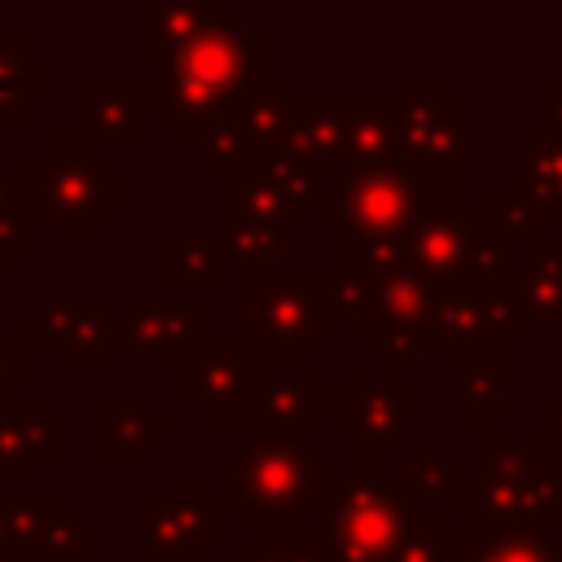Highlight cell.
<instances>
[{
    "instance_id": "obj_1",
    "label": "cell",
    "mask_w": 562,
    "mask_h": 562,
    "mask_svg": "<svg viewBox=\"0 0 562 562\" xmlns=\"http://www.w3.org/2000/svg\"><path fill=\"white\" fill-rule=\"evenodd\" d=\"M259 79H268V44L224 18L202 35H193L171 61H162V75L154 79V97L167 119L193 132L215 114H224Z\"/></svg>"
},
{
    "instance_id": "obj_2",
    "label": "cell",
    "mask_w": 562,
    "mask_h": 562,
    "mask_svg": "<svg viewBox=\"0 0 562 562\" xmlns=\"http://www.w3.org/2000/svg\"><path fill=\"white\" fill-rule=\"evenodd\" d=\"M426 193L404 167H347L342 176V272L408 268Z\"/></svg>"
},
{
    "instance_id": "obj_3",
    "label": "cell",
    "mask_w": 562,
    "mask_h": 562,
    "mask_svg": "<svg viewBox=\"0 0 562 562\" xmlns=\"http://www.w3.org/2000/svg\"><path fill=\"white\" fill-rule=\"evenodd\" d=\"M329 487V470L321 457H312L303 443L268 439L259 435L224 465V496L255 522L285 518L299 522L312 501H321Z\"/></svg>"
},
{
    "instance_id": "obj_4",
    "label": "cell",
    "mask_w": 562,
    "mask_h": 562,
    "mask_svg": "<svg viewBox=\"0 0 562 562\" xmlns=\"http://www.w3.org/2000/svg\"><path fill=\"white\" fill-rule=\"evenodd\" d=\"M22 184L31 193L35 220H53L70 241H79L83 228L97 224L110 202L127 198V184L110 176V167L92 158L83 140L70 136L44 140V149L22 162Z\"/></svg>"
},
{
    "instance_id": "obj_5",
    "label": "cell",
    "mask_w": 562,
    "mask_h": 562,
    "mask_svg": "<svg viewBox=\"0 0 562 562\" xmlns=\"http://www.w3.org/2000/svg\"><path fill=\"white\" fill-rule=\"evenodd\" d=\"M325 501H329V514H325L321 544L329 562H395V544L408 522L395 479L386 483L329 479Z\"/></svg>"
},
{
    "instance_id": "obj_6",
    "label": "cell",
    "mask_w": 562,
    "mask_h": 562,
    "mask_svg": "<svg viewBox=\"0 0 562 562\" xmlns=\"http://www.w3.org/2000/svg\"><path fill=\"white\" fill-rule=\"evenodd\" d=\"M329 312H325V281L294 277L277 281L263 272L246 277L241 290V329L246 342L263 347V360H299L312 342L325 338Z\"/></svg>"
},
{
    "instance_id": "obj_7",
    "label": "cell",
    "mask_w": 562,
    "mask_h": 562,
    "mask_svg": "<svg viewBox=\"0 0 562 562\" xmlns=\"http://www.w3.org/2000/svg\"><path fill=\"white\" fill-rule=\"evenodd\" d=\"M400 162L417 184L422 180H461L465 176V101L448 97L443 79H408L400 97Z\"/></svg>"
},
{
    "instance_id": "obj_8",
    "label": "cell",
    "mask_w": 562,
    "mask_h": 562,
    "mask_svg": "<svg viewBox=\"0 0 562 562\" xmlns=\"http://www.w3.org/2000/svg\"><path fill=\"white\" fill-rule=\"evenodd\" d=\"M263 356H250L241 338H206L184 356V400H193L211 422L259 417Z\"/></svg>"
},
{
    "instance_id": "obj_9",
    "label": "cell",
    "mask_w": 562,
    "mask_h": 562,
    "mask_svg": "<svg viewBox=\"0 0 562 562\" xmlns=\"http://www.w3.org/2000/svg\"><path fill=\"white\" fill-rule=\"evenodd\" d=\"M443 285L426 281L413 268H391L373 277V294L360 312V334L382 342L386 360H413L422 342H430V321Z\"/></svg>"
},
{
    "instance_id": "obj_10",
    "label": "cell",
    "mask_w": 562,
    "mask_h": 562,
    "mask_svg": "<svg viewBox=\"0 0 562 562\" xmlns=\"http://www.w3.org/2000/svg\"><path fill=\"white\" fill-rule=\"evenodd\" d=\"M220 536H224V501L211 496L202 479H189L176 496H149L140 509V553L149 562L202 558V549Z\"/></svg>"
},
{
    "instance_id": "obj_11",
    "label": "cell",
    "mask_w": 562,
    "mask_h": 562,
    "mask_svg": "<svg viewBox=\"0 0 562 562\" xmlns=\"http://www.w3.org/2000/svg\"><path fill=\"white\" fill-rule=\"evenodd\" d=\"M487 237L479 215H465L461 198H426L422 220L413 228V246H408V268L422 272L435 285H461L465 259L474 250V241Z\"/></svg>"
},
{
    "instance_id": "obj_12",
    "label": "cell",
    "mask_w": 562,
    "mask_h": 562,
    "mask_svg": "<svg viewBox=\"0 0 562 562\" xmlns=\"http://www.w3.org/2000/svg\"><path fill=\"white\" fill-rule=\"evenodd\" d=\"M123 351L132 356H189L193 342H206V303H162V299H127L123 316L114 321V334Z\"/></svg>"
},
{
    "instance_id": "obj_13",
    "label": "cell",
    "mask_w": 562,
    "mask_h": 562,
    "mask_svg": "<svg viewBox=\"0 0 562 562\" xmlns=\"http://www.w3.org/2000/svg\"><path fill=\"white\" fill-rule=\"evenodd\" d=\"M483 479L509 483L522 501L536 527H549L562 518V474L549 461L540 439L509 443V439H487L483 443Z\"/></svg>"
},
{
    "instance_id": "obj_14",
    "label": "cell",
    "mask_w": 562,
    "mask_h": 562,
    "mask_svg": "<svg viewBox=\"0 0 562 562\" xmlns=\"http://www.w3.org/2000/svg\"><path fill=\"white\" fill-rule=\"evenodd\" d=\"M114 321L105 316L101 299H53L40 316L22 325V342H53L70 360H101L110 347Z\"/></svg>"
},
{
    "instance_id": "obj_15",
    "label": "cell",
    "mask_w": 562,
    "mask_h": 562,
    "mask_svg": "<svg viewBox=\"0 0 562 562\" xmlns=\"http://www.w3.org/2000/svg\"><path fill=\"white\" fill-rule=\"evenodd\" d=\"M404 417H408V391L400 378H386V382L347 378L342 382V435L347 439L386 448L404 439Z\"/></svg>"
},
{
    "instance_id": "obj_16",
    "label": "cell",
    "mask_w": 562,
    "mask_h": 562,
    "mask_svg": "<svg viewBox=\"0 0 562 562\" xmlns=\"http://www.w3.org/2000/svg\"><path fill=\"white\" fill-rule=\"evenodd\" d=\"M347 114H351V101H290L277 149H285L290 158L325 171L329 162H342Z\"/></svg>"
},
{
    "instance_id": "obj_17",
    "label": "cell",
    "mask_w": 562,
    "mask_h": 562,
    "mask_svg": "<svg viewBox=\"0 0 562 562\" xmlns=\"http://www.w3.org/2000/svg\"><path fill=\"white\" fill-rule=\"evenodd\" d=\"M83 132L88 140H140L154 83L145 79H88L83 83Z\"/></svg>"
},
{
    "instance_id": "obj_18",
    "label": "cell",
    "mask_w": 562,
    "mask_h": 562,
    "mask_svg": "<svg viewBox=\"0 0 562 562\" xmlns=\"http://www.w3.org/2000/svg\"><path fill=\"white\" fill-rule=\"evenodd\" d=\"M325 417V382L321 378H268L259 395V422L268 439L303 443V430Z\"/></svg>"
},
{
    "instance_id": "obj_19",
    "label": "cell",
    "mask_w": 562,
    "mask_h": 562,
    "mask_svg": "<svg viewBox=\"0 0 562 562\" xmlns=\"http://www.w3.org/2000/svg\"><path fill=\"white\" fill-rule=\"evenodd\" d=\"M224 18H228V9L220 0H202V4H193V0H149L145 4V40H140V48H145L149 61L162 66L193 35H202L206 26H215Z\"/></svg>"
},
{
    "instance_id": "obj_20",
    "label": "cell",
    "mask_w": 562,
    "mask_h": 562,
    "mask_svg": "<svg viewBox=\"0 0 562 562\" xmlns=\"http://www.w3.org/2000/svg\"><path fill=\"white\" fill-rule=\"evenodd\" d=\"M400 101H351L342 162L347 167H391L400 162Z\"/></svg>"
},
{
    "instance_id": "obj_21",
    "label": "cell",
    "mask_w": 562,
    "mask_h": 562,
    "mask_svg": "<svg viewBox=\"0 0 562 562\" xmlns=\"http://www.w3.org/2000/svg\"><path fill=\"white\" fill-rule=\"evenodd\" d=\"M527 321H562V237L544 233L522 246V277L514 281Z\"/></svg>"
},
{
    "instance_id": "obj_22",
    "label": "cell",
    "mask_w": 562,
    "mask_h": 562,
    "mask_svg": "<svg viewBox=\"0 0 562 562\" xmlns=\"http://www.w3.org/2000/svg\"><path fill=\"white\" fill-rule=\"evenodd\" d=\"M101 422H105L101 448L110 461H140L154 443L167 439V422L154 417L140 395H110L101 404Z\"/></svg>"
},
{
    "instance_id": "obj_23",
    "label": "cell",
    "mask_w": 562,
    "mask_h": 562,
    "mask_svg": "<svg viewBox=\"0 0 562 562\" xmlns=\"http://www.w3.org/2000/svg\"><path fill=\"white\" fill-rule=\"evenodd\" d=\"M66 518L61 496H26V501H0V553L13 562L40 558L48 531Z\"/></svg>"
},
{
    "instance_id": "obj_24",
    "label": "cell",
    "mask_w": 562,
    "mask_h": 562,
    "mask_svg": "<svg viewBox=\"0 0 562 562\" xmlns=\"http://www.w3.org/2000/svg\"><path fill=\"white\" fill-rule=\"evenodd\" d=\"M430 338H439L443 356L448 360H479L487 356V338H483V325H479V307H474V290L470 285H448L439 294V307H435V321H430Z\"/></svg>"
},
{
    "instance_id": "obj_25",
    "label": "cell",
    "mask_w": 562,
    "mask_h": 562,
    "mask_svg": "<svg viewBox=\"0 0 562 562\" xmlns=\"http://www.w3.org/2000/svg\"><path fill=\"white\" fill-rule=\"evenodd\" d=\"M457 562H562L549 527H501L457 540Z\"/></svg>"
},
{
    "instance_id": "obj_26",
    "label": "cell",
    "mask_w": 562,
    "mask_h": 562,
    "mask_svg": "<svg viewBox=\"0 0 562 562\" xmlns=\"http://www.w3.org/2000/svg\"><path fill=\"white\" fill-rule=\"evenodd\" d=\"M522 202L549 224L562 220V140H522Z\"/></svg>"
},
{
    "instance_id": "obj_27",
    "label": "cell",
    "mask_w": 562,
    "mask_h": 562,
    "mask_svg": "<svg viewBox=\"0 0 562 562\" xmlns=\"http://www.w3.org/2000/svg\"><path fill=\"white\" fill-rule=\"evenodd\" d=\"M224 114L246 132V140H250L255 149H268V145H277V136H281V127H285V114H290L285 83L268 75V79H259L250 92H241Z\"/></svg>"
},
{
    "instance_id": "obj_28",
    "label": "cell",
    "mask_w": 562,
    "mask_h": 562,
    "mask_svg": "<svg viewBox=\"0 0 562 562\" xmlns=\"http://www.w3.org/2000/svg\"><path fill=\"white\" fill-rule=\"evenodd\" d=\"M48 70L22 40H0V119H26L31 101H44Z\"/></svg>"
},
{
    "instance_id": "obj_29",
    "label": "cell",
    "mask_w": 562,
    "mask_h": 562,
    "mask_svg": "<svg viewBox=\"0 0 562 562\" xmlns=\"http://www.w3.org/2000/svg\"><path fill=\"white\" fill-rule=\"evenodd\" d=\"M4 422L18 435V443L26 448V457H44V461H66V422L48 413V404L40 395H9L4 400Z\"/></svg>"
},
{
    "instance_id": "obj_30",
    "label": "cell",
    "mask_w": 562,
    "mask_h": 562,
    "mask_svg": "<svg viewBox=\"0 0 562 562\" xmlns=\"http://www.w3.org/2000/svg\"><path fill=\"white\" fill-rule=\"evenodd\" d=\"M224 215H228V220L277 224V228L303 220V211L290 206V202H285L263 176H255V171H237L233 180H224Z\"/></svg>"
},
{
    "instance_id": "obj_31",
    "label": "cell",
    "mask_w": 562,
    "mask_h": 562,
    "mask_svg": "<svg viewBox=\"0 0 562 562\" xmlns=\"http://www.w3.org/2000/svg\"><path fill=\"white\" fill-rule=\"evenodd\" d=\"M457 501H461V514L474 518V522H483L487 531H501V527H536L531 514H527V501L509 483H501V479H465V487H461Z\"/></svg>"
},
{
    "instance_id": "obj_32",
    "label": "cell",
    "mask_w": 562,
    "mask_h": 562,
    "mask_svg": "<svg viewBox=\"0 0 562 562\" xmlns=\"http://www.w3.org/2000/svg\"><path fill=\"white\" fill-rule=\"evenodd\" d=\"M246 171H255V176H263L290 206H299L303 215H307V206L321 198V180H325V171H316V167H307V162H299V158H290L285 149H277V145H268V149H259L255 158H250V167Z\"/></svg>"
},
{
    "instance_id": "obj_33",
    "label": "cell",
    "mask_w": 562,
    "mask_h": 562,
    "mask_svg": "<svg viewBox=\"0 0 562 562\" xmlns=\"http://www.w3.org/2000/svg\"><path fill=\"white\" fill-rule=\"evenodd\" d=\"M189 136L202 145L206 176H215V180H233V176H237V171H246V167H250V158L259 154V149L246 140V132H241L228 114H215L211 123L193 127Z\"/></svg>"
},
{
    "instance_id": "obj_34",
    "label": "cell",
    "mask_w": 562,
    "mask_h": 562,
    "mask_svg": "<svg viewBox=\"0 0 562 562\" xmlns=\"http://www.w3.org/2000/svg\"><path fill=\"white\" fill-rule=\"evenodd\" d=\"M465 461L457 457H408L404 470L395 474V492L404 501H417V496H430V501H452L461 496L465 487Z\"/></svg>"
},
{
    "instance_id": "obj_35",
    "label": "cell",
    "mask_w": 562,
    "mask_h": 562,
    "mask_svg": "<svg viewBox=\"0 0 562 562\" xmlns=\"http://www.w3.org/2000/svg\"><path fill=\"white\" fill-rule=\"evenodd\" d=\"M474 290V307H479V325L487 342H518L527 334V312L518 299V285L509 277L492 281V285H470Z\"/></svg>"
},
{
    "instance_id": "obj_36",
    "label": "cell",
    "mask_w": 562,
    "mask_h": 562,
    "mask_svg": "<svg viewBox=\"0 0 562 562\" xmlns=\"http://www.w3.org/2000/svg\"><path fill=\"white\" fill-rule=\"evenodd\" d=\"M228 272V255L211 237H171L162 241V277L167 281H220Z\"/></svg>"
},
{
    "instance_id": "obj_37",
    "label": "cell",
    "mask_w": 562,
    "mask_h": 562,
    "mask_svg": "<svg viewBox=\"0 0 562 562\" xmlns=\"http://www.w3.org/2000/svg\"><path fill=\"white\" fill-rule=\"evenodd\" d=\"M501 378H505L501 356H479V360L461 364V413L470 422H501L505 417Z\"/></svg>"
},
{
    "instance_id": "obj_38",
    "label": "cell",
    "mask_w": 562,
    "mask_h": 562,
    "mask_svg": "<svg viewBox=\"0 0 562 562\" xmlns=\"http://www.w3.org/2000/svg\"><path fill=\"white\" fill-rule=\"evenodd\" d=\"M220 246H224V255L237 259L246 272H263V263L285 250V228H277V224H255V220H228V215H224V237H220Z\"/></svg>"
},
{
    "instance_id": "obj_39",
    "label": "cell",
    "mask_w": 562,
    "mask_h": 562,
    "mask_svg": "<svg viewBox=\"0 0 562 562\" xmlns=\"http://www.w3.org/2000/svg\"><path fill=\"white\" fill-rule=\"evenodd\" d=\"M395 562H457V540L443 518H408L395 544Z\"/></svg>"
},
{
    "instance_id": "obj_40",
    "label": "cell",
    "mask_w": 562,
    "mask_h": 562,
    "mask_svg": "<svg viewBox=\"0 0 562 562\" xmlns=\"http://www.w3.org/2000/svg\"><path fill=\"white\" fill-rule=\"evenodd\" d=\"M246 562H329L325 544L312 536H250L241 544Z\"/></svg>"
},
{
    "instance_id": "obj_41",
    "label": "cell",
    "mask_w": 562,
    "mask_h": 562,
    "mask_svg": "<svg viewBox=\"0 0 562 562\" xmlns=\"http://www.w3.org/2000/svg\"><path fill=\"white\" fill-rule=\"evenodd\" d=\"M479 220H483V228H487V224H501L509 237H522V246L536 241V237H544V220H540L522 198H487Z\"/></svg>"
},
{
    "instance_id": "obj_42",
    "label": "cell",
    "mask_w": 562,
    "mask_h": 562,
    "mask_svg": "<svg viewBox=\"0 0 562 562\" xmlns=\"http://www.w3.org/2000/svg\"><path fill=\"white\" fill-rule=\"evenodd\" d=\"M373 277L378 272H342L338 281H325V312L334 316H360L369 294H373Z\"/></svg>"
},
{
    "instance_id": "obj_43",
    "label": "cell",
    "mask_w": 562,
    "mask_h": 562,
    "mask_svg": "<svg viewBox=\"0 0 562 562\" xmlns=\"http://www.w3.org/2000/svg\"><path fill=\"white\" fill-rule=\"evenodd\" d=\"M501 277H505V241L501 237H479L470 259H465L461 285H492Z\"/></svg>"
},
{
    "instance_id": "obj_44",
    "label": "cell",
    "mask_w": 562,
    "mask_h": 562,
    "mask_svg": "<svg viewBox=\"0 0 562 562\" xmlns=\"http://www.w3.org/2000/svg\"><path fill=\"white\" fill-rule=\"evenodd\" d=\"M83 549H88V540H83V531L75 527V518L66 514L53 531H48V540H44V549H40V558H61V562H79L83 558Z\"/></svg>"
},
{
    "instance_id": "obj_45",
    "label": "cell",
    "mask_w": 562,
    "mask_h": 562,
    "mask_svg": "<svg viewBox=\"0 0 562 562\" xmlns=\"http://www.w3.org/2000/svg\"><path fill=\"white\" fill-rule=\"evenodd\" d=\"M22 479H26V448L0 417V483H22Z\"/></svg>"
},
{
    "instance_id": "obj_46",
    "label": "cell",
    "mask_w": 562,
    "mask_h": 562,
    "mask_svg": "<svg viewBox=\"0 0 562 562\" xmlns=\"http://www.w3.org/2000/svg\"><path fill=\"white\" fill-rule=\"evenodd\" d=\"M0 220H22V224L35 220V206H31V193H26L22 176H4L0 180Z\"/></svg>"
},
{
    "instance_id": "obj_47",
    "label": "cell",
    "mask_w": 562,
    "mask_h": 562,
    "mask_svg": "<svg viewBox=\"0 0 562 562\" xmlns=\"http://www.w3.org/2000/svg\"><path fill=\"white\" fill-rule=\"evenodd\" d=\"M26 378V342L22 338H0V400H9V386Z\"/></svg>"
},
{
    "instance_id": "obj_48",
    "label": "cell",
    "mask_w": 562,
    "mask_h": 562,
    "mask_svg": "<svg viewBox=\"0 0 562 562\" xmlns=\"http://www.w3.org/2000/svg\"><path fill=\"white\" fill-rule=\"evenodd\" d=\"M540 422H544L540 443H544L549 461H553V465H558V474H562V395H549V400L540 404Z\"/></svg>"
},
{
    "instance_id": "obj_49",
    "label": "cell",
    "mask_w": 562,
    "mask_h": 562,
    "mask_svg": "<svg viewBox=\"0 0 562 562\" xmlns=\"http://www.w3.org/2000/svg\"><path fill=\"white\" fill-rule=\"evenodd\" d=\"M26 259V224L22 220H0V263Z\"/></svg>"
},
{
    "instance_id": "obj_50",
    "label": "cell",
    "mask_w": 562,
    "mask_h": 562,
    "mask_svg": "<svg viewBox=\"0 0 562 562\" xmlns=\"http://www.w3.org/2000/svg\"><path fill=\"white\" fill-rule=\"evenodd\" d=\"M544 101H549V123H544V136L549 140H562V79H544L540 83Z\"/></svg>"
},
{
    "instance_id": "obj_51",
    "label": "cell",
    "mask_w": 562,
    "mask_h": 562,
    "mask_svg": "<svg viewBox=\"0 0 562 562\" xmlns=\"http://www.w3.org/2000/svg\"><path fill=\"white\" fill-rule=\"evenodd\" d=\"M321 215H325L329 224H342V215H347V211H342V198H325V202H321Z\"/></svg>"
},
{
    "instance_id": "obj_52",
    "label": "cell",
    "mask_w": 562,
    "mask_h": 562,
    "mask_svg": "<svg viewBox=\"0 0 562 562\" xmlns=\"http://www.w3.org/2000/svg\"><path fill=\"white\" fill-rule=\"evenodd\" d=\"M171 562H202V558H171Z\"/></svg>"
},
{
    "instance_id": "obj_53",
    "label": "cell",
    "mask_w": 562,
    "mask_h": 562,
    "mask_svg": "<svg viewBox=\"0 0 562 562\" xmlns=\"http://www.w3.org/2000/svg\"><path fill=\"white\" fill-rule=\"evenodd\" d=\"M228 562H246V558H241V553H237V558H228Z\"/></svg>"
},
{
    "instance_id": "obj_54",
    "label": "cell",
    "mask_w": 562,
    "mask_h": 562,
    "mask_svg": "<svg viewBox=\"0 0 562 562\" xmlns=\"http://www.w3.org/2000/svg\"><path fill=\"white\" fill-rule=\"evenodd\" d=\"M0 562H13V558H4V553H0Z\"/></svg>"
},
{
    "instance_id": "obj_55",
    "label": "cell",
    "mask_w": 562,
    "mask_h": 562,
    "mask_svg": "<svg viewBox=\"0 0 562 562\" xmlns=\"http://www.w3.org/2000/svg\"><path fill=\"white\" fill-rule=\"evenodd\" d=\"M558 522H562V518H558ZM558 549H562V540H558Z\"/></svg>"
}]
</instances>
